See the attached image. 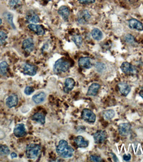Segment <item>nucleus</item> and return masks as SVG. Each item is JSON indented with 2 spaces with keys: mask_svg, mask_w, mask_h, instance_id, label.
<instances>
[{
  "mask_svg": "<svg viewBox=\"0 0 143 162\" xmlns=\"http://www.w3.org/2000/svg\"><path fill=\"white\" fill-rule=\"evenodd\" d=\"M8 38L7 34L4 32L0 31V44L3 45L5 43Z\"/></svg>",
  "mask_w": 143,
  "mask_h": 162,
  "instance_id": "7c9ffc66",
  "label": "nucleus"
},
{
  "mask_svg": "<svg viewBox=\"0 0 143 162\" xmlns=\"http://www.w3.org/2000/svg\"><path fill=\"white\" fill-rule=\"evenodd\" d=\"M101 86L99 84L97 83L92 84L88 88L87 93V96H96Z\"/></svg>",
  "mask_w": 143,
  "mask_h": 162,
  "instance_id": "aec40b11",
  "label": "nucleus"
},
{
  "mask_svg": "<svg viewBox=\"0 0 143 162\" xmlns=\"http://www.w3.org/2000/svg\"><path fill=\"white\" fill-rule=\"evenodd\" d=\"M26 19L29 22L37 23L39 22L40 19L38 15L32 10L28 11L26 14Z\"/></svg>",
  "mask_w": 143,
  "mask_h": 162,
  "instance_id": "dca6fc26",
  "label": "nucleus"
},
{
  "mask_svg": "<svg viewBox=\"0 0 143 162\" xmlns=\"http://www.w3.org/2000/svg\"><path fill=\"white\" fill-rule=\"evenodd\" d=\"M139 94L141 97L143 98V88H142L141 90L139 91Z\"/></svg>",
  "mask_w": 143,
  "mask_h": 162,
  "instance_id": "58836bf2",
  "label": "nucleus"
},
{
  "mask_svg": "<svg viewBox=\"0 0 143 162\" xmlns=\"http://www.w3.org/2000/svg\"><path fill=\"white\" fill-rule=\"evenodd\" d=\"M0 152L4 155H9L10 153V149L6 145H0Z\"/></svg>",
  "mask_w": 143,
  "mask_h": 162,
  "instance_id": "c756f323",
  "label": "nucleus"
},
{
  "mask_svg": "<svg viewBox=\"0 0 143 162\" xmlns=\"http://www.w3.org/2000/svg\"><path fill=\"white\" fill-rule=\"evenodd\" d=\"M13 133L15 136L17 138H21L26 135L27 131L25 125L23 123L17 124L13 129Z\"/></svg>",
  "mask_w": 143,
  "mask_h": 162,
  "instance_id": "9d476101",
  "label": "nucleus"
},
{
  "mask_svg": "<svg viewBox=\"0 0 143 162\" xmlns=\"http://www.w3.org/2000/svg\"><path fill=\"white\" fill-rule=\"evenodd\" d=\"M9 65L6 62H3L0 63V75L6 76L7 74Z\"/></svg>",
  "mask_w": 143,
  "mask_h": 162,
  "instance_id": "a878e982",
  "label": "nucleus"
},
{
  "mask_svg": "<svg viewBox=\"0 0 143 162\" xmlns=\"http://www.w3.org/2000/svg\"><path fill=\"white\" fill-rule=\"evenodd\" d=\"M123 159L126 161H129L131 159V156L130 154H128V155L125 154L123 155Z\"/></svg>",
  "mask_w": 143,
  "mask_h": 162,
  "instance_id": "e433bc0d",
  "label": "nucleus"
},
{
  "mask_svg": "<svg viewBox=\"0 0 143 162\" xmlns=\"http://www.w3.org/2000/svg\"><path fill=\"white\" fill-rule=\"evenodd\" d=\"M91 18L89 11L87 10H82L79 11L77 14V20L78 23L85 25L87 23Z\"/></svg>",
  "mask_w": 143,
  "mask_h": 162,
  "instance_id": "39448f33",
  "label": "nucleus"
},
{
  "mask_svg": "<svg viewBox=\"0 0 143 162\" xmlns=\"http://www.w3.org/2000/svg\"><path fill=\"white\" fill-rule=\"evenodd\" d=\"M56 150L59 156L64 158L72 157L74 153L73 148L69 146L68 142L64 140L59 141Z\"/></svg>",
  "mask_w": 143,
  "mask_h": 162,
  "instance_id": "f257e3e1",
  "label": "nucleus"
},
{
  "mask_svg": "<svg viewBox=\"0 0 143 162\" xmlns=\"http://www.w3.org/2000/svg\"><path fill=\"white\" fill-rule=\"evenodd\" d=\"M46 97V94L42 92L34 95L32 98V100L35 104H40L45 101Z\"/></svg>",
  "mask_w": 143,
  "mask_h": 162,
  "instance_id": "4be33fe9",
  "label": "nucleus"
},
{
  "mask_svg": "<svg viewBox=\"0 0 143 162\" xmlns=\"http://www.w3.org/2000/svg\"><path fill=\"white\" fill-rule=\"evenodd\" d=\"M131 125L129 123H122L119 125L118 130L119 134L122 136H127L131 131Z\"/></svg>",
  "mask_w": 143,
  "mask_h": 162,
  "instance_id": "1a4fd4ad",
  "label": "nucleus"
},
{
  "mask_svg": "<svg viewBox=\"0 0 143 162\" xmlns=\"http://www.w3.org/2000/svg\"><path fill=\"white\" fill-rule=\"evenodd\" d=\"M2 19L0 18V25H1V24H2Z\"/></svg>",
  "mask_w": 143,
  "mask_h": 162,
  "instance_id": "a19ab883",
  "label": "nucleus"
},
{
  "mask_svg": "<svg viewBox=\"0 0 143 162\" xmlns=\"http://www.w3.org/2000/svg\"><path fill=\"white\" fill-rule=\"evenodd\" d=\"M125 39L126 42L129 44H133L135 42V38L134 36L130 34L126 35L125 37Z\"/></svg>",
  "mask_w": 143,
  "mask_h": 162,
  "instance_id": "2f4dec72",
  "label": "nucleus"
},
{
  "mask_svg": "<svg viewBox=\"0 0 143 162\" xmlns=\"http://www.w3.org/2000/svg\"><path fill=\"white\" fill-rule=\"evenodd\" d=\"M78 65L82 69H90L93 65L92 59L88 57L80 58L78 61Z\"/></svg>",
  "mask_w": 143,
  "mask_h": 162,
  "instance_id": "9b49d317",
  "label": "nucleus"
},
{
  "mask_svg": "<svg viewBox=\"0 0 143 162\" xmlns=\"http://www.w3.org/2000/svg\"><path fill=\"white\" fill-rule=\"evenodd\" d=\"M18 96L15 94L10 95L6 99V105L9 108L15 107L17 106L18 103Z\"/></svg>",
  "mask_w": 143,
  "mask_h": 162,
  "instance_id": "2eb2a0df",
  "label": "nucleus"
},
{
  "mask_svg": "<svg viewBox=\"0 0 143 162\" xmlns=\"http://www.w3.org/2000/svg\"><path fill=\"white\" fill-rule=\"evenodd\" d=\"M78 1L81 4H87L95 3V0H78Z\"/></svg>",
  "mask_w": 143,
  "mask_h": 162,
  "instance_id": "c9c22d12",
  "label": "nucleus"
},
{
  "mask_svg": "<svg viewBox=\"0 0 143 162\" xmlns=\"http://www.w3.org/2000/svg\"><path fill=\"white\" fill-rule=\"evenodd\" d=\"M94 142L97 144L103 143L105 141L107 137L106 131L103 130H98L93 135Z\"/></svg>",
  "mask_w": 143,
  "mask_h": 162,
  "instance_id": "0eeeda50",
  "label": "nucleus"
},
{
  "mask_svg": "<svg viewBox=\"0 0 143 162\" xmlns=\"http://www.w3.org/2000/svg\"><path fill=\"white\" fill-rule=\"evenodd\" d=\"M58 13L62 17L64 21H68L70 15V11L68 8L67 6L64 5L61 6L58 10Z\"/></svg>",
  "mask_w": 143,
  "mask_h": 162,
  "instance_id": "f3484780",
  "label": "nucleus"
},
{
  "mask_svg": "<svg viewBox=\"0 0 143 162\" xmlns=\"http://www.w3.org/2000/svg\"><path fill=\"white\" fill-rule=\"evenodd\" d=\"M28 28L38 36H42L45 34V28L42 26L40 25L30 24L28 26Z\"/></svg>",
  "mask_w": 143,
  "mask_h": 162,
  "instance_id": "ddd939ff",
  "label": "nucleus"
},
{
  "mask_svg": "<svg viewBox=\"0 0 143 162\" xmlns=\"http://www.w3.org/2000/svg\"><path fill=\"white\" fill-rule=\"evenodd\" d=\"M93 38L96 40H100L103 38V33L98 28H95L93 29L91 32Z\"/></svg>",
  "mask_w": 143,
  "mask_h": 162,
  "instance_id": "b1692460",
  "label": "nucleus"
},
{
  "mask_svg": "<svg viewBox=\"0 0 143 162\" xmlns=\"http://www.w3.org/2000/svg\"><path fill=\"white\" fill-rule=\"evenodd\" d=\"M9 5L12 9H16L21 6V2L20 0H9Z\"/></svg>",
  "mask_w": 143,
  "mask_h": 162,
  "instance_id": "bb28decb",
  "label": "nucleus"
},
{
  "mask_svg": "<svg viewBox=\"0 0 143 162\" xmlns=\"http://www.w3.org/2000/svg\"><path fill=\"white\" fill-rule=\"evenodd\" d=\"M64 84L65 86L64 88V92L66 93H68L74 88L75 82L72 78H69L66 79Z\"/></svg>",
  "mask_w": 143,
  "mask_h": 162,
  "instance_id": "a211bd4d",
  "label": "nucleus"
},
{
  "mask_svg": "<svg viewBox=\"0 0 143 162\" xmlns=\"http://www.w3.org/2000/svg\"><path fill=\"white\" fill-rule=\"evenodd\" d=\"M113 154V159L116 162L118 161V159L117 158V157L116 156V155L114 154Z\"/></svg>",
  "mask_w": 143,
  "mask_h": 162,
  "instance_id": "ea45409f",
  "label": "nucleus"
},
{
  "mask_svg": "<svg viewBox=\"0 0 143 162\" xmlns=\"http://www.w3.org/2000/svg\"><path fill=\"white\" fill-rule=\"evenodd\" d=\"M75 143L79 148H86L89 145V142L85 140L82 136H78L74 139Z\"/></svg>",
  "mask_w": 143,
  "mask_h": 162,
  "instance_id": "412c9836",
  "label": "nucleus"
},
{
  "mask_svg": "<svg viewBox=\"0 0 143 162\" xmlns=\"http://www.w3.org/2000/svg\"><path fill=\"white\" fill-rule=\"evenodd\" d=\"M72 39L77 47L78 48L81 47L83 41L82 38L81 36L79 35H75L72 37Z\"/></svg>",
  "mask_w": 143,
  "mask_h": 162,
  "instance_id": "c85d7f7f",
  "label": "nucleus"
},
{
  "mask_svg": "<svg viewBox=\"0 0 143 162\" xmlns=\"http://www.w3.org/2000/svg\"><path fill=\"white\" fill-rule=\"evenodd\" d=\"M119 92L123 96H127L131 90L130 85L125 82H121L118 84Z\"/></svg>",
  "mask_w": 143,
  "mask_h": 162,
  "instance_id": "4468645a",
  "label": "nucleus"
},
{
  "mask_svg": "<svg viewBox=\"0 0 143 162\" xmlns=\"http://www.w3.org/2000/svg\"><path fill=\"white\" fill-rule=\"evenodd\" d=\"M4 17L7 21L9 23V24L13 28H15L14 24L13 23V16L11 13L9 12H6L3 14Z\"/></svg>",
  "mask_w": 143,
  "mask_h": 162,
  "instance_id": "cd10ccee",
  "label": "nucleus"
},
{
  "mask_svg": "<svg viewBox=\"0 0 143 162\" xmlns=\"http://www.w3.org/2000/svg\"><path fill=\"white\" fill-rule=\"evenodd\" d=\"M82 119L88 123H95L96 121V115L91 110L88 108H85L81 113Z\"/></svg>",
  "mask_w": 143,
  "mask_h": 162,
  "instance_id": "20e7f679",
  "label": "nucleus"
},
{
  "mask_svg": "<svg viewBox=\"0 0 143 162\" xmlns=\"http://www.w3.org/2000/svg\"><path fill=\"white\" fill-rule=\"evenodd\" d=\"M103 118L107 120L112 119L115 115V112L112 109L107 110L103 111Z\"/></svg>",
  "mask_w": 143,
  "mask_h": 162,
  "instance_id": "393cba45",
  "label": "nucleus"
},
{
  "mask_svg": "<svg viewBox=\"0 0 143 162\" xmlns=\"http://www.w3.org/2000/svg\"><path fill=\"white\" fill-rule=\"evenodd\" d=\"M44 1H46V2H50V1H52V0H43Z\"/></svg>",
  "mask_w": 143,
  "mask_h": 162,
  "instance_id": "79ce46f5",
  "label": "nucleus"
},
{
  "mask_svg": "<svg viewBox=\"0 0 143 162\" xmlns=\"http://www.w3.org/2000/svg\"><path fill=\"white\" fill-rule=\"evenodd\" d=\"M37 67L33 65L25 63L23 68V73L26 75L33 76L37 74Z\"/></svg>",
  "mask_w": 143,
  "mask_h": 162,
  "instance_id": "6e6552de",
  "label": "nucleus"
},
{
  "mask_svg": "<svg viewBox=\"0 0 143 162\" xmlns=\"http://www.w3.org/2000/svg\"><path fill=\"white\" fill-rule=\"evenodd\" d=\"M41 150V147L38 144H29L26 147V156L29 159H35L38 157Z\"/></svg>",
  "mask_w": 143,
  "mask_h": 162,
  "instance_id": "7ed1b4c3",
  "label": "nucleus"
},
{
  "mask_svg": "<svg viewBox=\"0 0 143 162\" xmlns=\"http://www.w3.org/2000/svg\"><path fill=\"white\" fill-rule=\"evenodd\" d=\"M122 72L127 75H136L138 73V70L136 67L127 62H123L121 65Z\"/></svg>",
  "mask_w": 143,
  "mask_h": 162,
  "instance_id": "423d86ee",
  "label": "nucleus"
},
{
  "mask_svg": "<svg viewBox=\"0 0 143 162\" xmlns=\"http://www.w3.org/2000/svg\"><path fill=\"white\" fill-rule=\"evenodd\" d=\"M90 159L93 162H101L102 161L101 157L100 156H95V155H91L90 157Z\"/></svg>",
  "mask_w": 143,
  "mask_h": 162,
  "instance_id": "72a5a7b5",
  "label": "nucleus"
},
{
  "mask_svg": "<svg viewBox=\"0 0 143 162\" xmlns=\"http://www.w3.org/2000/svg\"><path fill=\"white\" fill-rule=\"evenodd\" d=\"M33 121H36L41 125H44L45 123V117L41 113H35L31 118Z\"/></svg>",
  "mask_w": 143,
  "mask_h": 162,
  "instance_id": "5701e85b",
  "label": "nucleus"
},
{
  "mask_svg": "<svg viewBox=\"0 0 143 162\" xmlns=\"http://www.w3.org/2000/svg\"><path fill=\"white\" fill-rule=\"evenodd\" d=\"M34 91H35V89L33 87L31 86L26 87L24 89L25 94L28 96L31 95Z\"/></svg>",
  "mask_w": 143,
  "mask_h": 162,
  "instance_id": "f704fd0d",
  "label": "nucleus"
},
{
  "mask_svg": "<svg viewBox=\"0 0 143 162\" xmlns=\"http://www.w3.org/2000/svg\"><path fill=\"white\" fill-rule=\"evenodd\" d=\"M70 67V63L63 58L59 59L54 63L53 71L56 74H60L68 71Z\"/></svg>",
  "mask_w": 143,
  "mask_h": 162,
  "instance_id": "f03ea898",
  "label": "nucleus"
},
{
  "mask_svg": "<svg viewBox=\"0 0 143 162\" xmlns=\"http://www.w3.org/2000/svg\"><path fill=\"white\" fill-rule=\"evenodd\" d=\"M11 156L12 158H16V157H17V155L15 153L13 152L11 153Z\"/></svg>",
  "mask_w": 143,
  "mask_h": 162,
  "instance_id": "4c0bfd02",
  "label": "nucleus"
},
{
  "mask_svg": "<svg viewBox=\"0 0 143 162\" xmlns=\"http://www.w3.org/2000/svg\"><path fill=\"white\" fill-rule=\"evenodd\" d=\"M129 26L131 29L141 31L143 30V24L140 21L136 19H130L129 21Z\"/></svg>",
  "mask_w": 143,
  "mask_h": 162,
  "instance_id": "6ab92c4d",
  "label": "nucleus"
},
{
  "mask_svg": "<svg viewBox=\"0 0 143 162\" xmlns=\"http://www.w3.org/2000/svg\"><path fill=\"white\" fill-rule=\"evenodd\" d=\"M95 67L99 72H103L105 69V65L101 63H97L95 65Z\"/></svg>",
  "mask_w": 143,
  "mask_h": 162,
  "instance_id": "473e14b6",
  "label": "nucleus"
},
{
  "mask_svg": "<svg viewBox=\"0 0 143 162\" xmlns=\"http://www.w3.org/2000/svg\"><path fill=\"white\" fill-rule=\"evenodd\" d=\"M23 49L27 53H31L35 48V43L32 38H28L24 40L22 43Z\"/></svg>",
  "mask_w": 143,
  "mask_h": 162,
  "instance_id": "f8f14e48",
  "label": "nucleus"
}]
</instances>
